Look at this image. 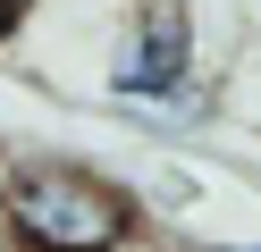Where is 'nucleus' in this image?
Masks as SVG:
<instances>
[{"instance_id":"2","label":"nucleus","mask_w":261,"mask_h":252,"mask_svg":"<svg viewBox=\"0 0 261 252\" xmlns=\"http://www.w3.org/2000/svg\"><path fill=\"white\" fill-rule=\"evenodd\" d=\"M101 93L160 109V118L194 109V0H126V34H118Z\"/></svg>"},{"instance_id":"6","label":"nucleus","mask_w":261,"mask_h":252,"mask_svg":"<svg viewBox=\"0 0 261 252\" xmlns=\"http://www.w3.org/2000/svg\"><path fill=\"white\" fill-rule=\"evenodd\" d=\"M0 252H9V244H0Z\"/></svg>"},{"instance_id":"3","label":"nucleus","mask_w":261,"mask_h":252,"mask_svg":"<svg viewBox=\"0 0 261 252\" xmlns=\"http://www.w3.org/2000/svg\"><path fill=\"white\" fill-rule=\"evenodd\" d=\"M17 25H25V17H17V9H9V0H0V42H9V34H17Z\"/></svg>"},{"instance_id":"5","label":"nucleus","mask_w":261,"mask_h":252,"mask_svg":"<svg viewBox=\"0 0 261 252\" xmlns=\"http://www.w3.org/2000/svg\"><path fill=\"white\" fill-rule=\"evenodd\" d=\"M227 252H261V244H227Z\"/></svg>"},{"instance_id":"1","label":"nucleus","mask_w":261,"mask_h":252,"mask_svg":"<svg viewBox=\"0 0 261 252\" xmlns=\"http://www.w3.org/2000/svg\"><path fill=\"white\" fill-rule=\"evenodd\" d=\"M135 193L76 160H25L0 177V244L9 252H118L135 235Z\"/></svg>"},{"instance_id":"4","label":"nucleus","mask_w":261,"mask_h":252,"mask_svg":"<svg viewBox=\"0 0 261 252\" xmlns=\"http://www.w3.org/2000/svg\"><path fill=\"white\" fill-rule=\"evenodd\" d=\"M9 9H17V17H25V9H34V0H9Z\"/></svg>"}]
</instances>
